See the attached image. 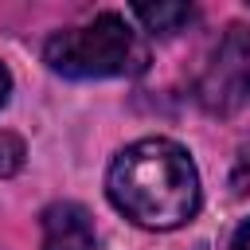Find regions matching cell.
Wrapping results in <instances>:
<instances>
[{
  "label": "cell",
  "mask_w": 250,
  "mask_h": 250,
  "mask_svg": "<svg viewBox=\"0 0 250 250\" xmlns=\"http://www.w3.org/2000/svg\"><path fill=\"white\" fill-rule=\"evenodd\" d=\"M109 203L148 230H172L199 211V172L184 145L145 137L113 156L105 172Z\"/></svg>",
  "instance_id": "6da1fadb"
},
{
  "label": "cell",
  "mask_w": 250,
  "mask_h": 250,
  "mask_svg": "<svg viewBox=\"0 0 250 250\" xmlns=\"http://www.w3.org/2000/svg\"><path fill=\"white\" fill-rule=\"evenodd\" d=\"M43 62L66 78H133L148 66V47L117 12H102L82 27L55 31Z\"/></svg>",
  "instance_id": "7a4b0ae2"
},
{
  "label": "cell",
  "mask_w": 250,
  "mask_h": 250,
  "mask_svg": "<svg viewBox=\"0 0 250 250\" xmlns=\"http://www.w3.org/2000/svg\"><path fill=\"white\" fill-rule=\"evenodd\" d=\"M195 98L207 113L230 117L250 102V27L230 23L211 51V62L203 66L195 82Z\"/></svg>",
  "instance_id": "3957f363"
},
{
  "label": "cell",
  "mask_w": 250,
  "mask_h": 250,
  "mask_svg": "<svg viewBox=\"0 0 250 250\" xmlns=\"http://www.w3.org/2000/svg\"><path fill=\"white\" fill-rule=\"evenodd\" d=\"M94 219L82 203H51L43 211V250H94Z\"/></svg>",
  "instance_id": "277c9868"
},
{
  "label": "cell",
  "mask_w": 250,
  "mask_h": 250,
  "mask_svg": "<svg viewBox=\"0 0 250 250\" xmlns=\"http://www.w3.org/2000/svg\"><path fill=\"white\" fill-rule=\"evenodd\" d=\"M133 16L152 35H176V31H184V23H191L195 8L191 4H137Z\"/></svg>",
  "instance_id": "5b68a950"
},
{
  "label": "cell",
  "mask_w": 250,
  "mask_h": 250,
  "mask_svg": "<svg viewBox=\"0 0 250 250\" xmlns=\"http://www.w3.org/2000/svg\"><path fill=\"white\" fill-rule=\"evenodd\" d=\"M23 168V141L16 133H0V176H16Z\"/></svg>",
  "instance_id": "8992f818"
},
{
  "label": "cell",
  "mask_w": 250,
  "mask_h": 250,
  "mask_svg": "<svg viewBox=\"0 0 250 250\" xmlns=\"http://www.w3.org/2000/svg\"><path fill=\"white\" fill-rule=\"evenodd\" d=\"M230 250H250V219L234 230V238H230Z\"/></svg>",
  "instance_id": "52a82bcc"
},
{
  "label": "cell",
  "mask_w": 250,
  "mask_h": 250,
  "mask_svg": "<svg viewBox=\"0 0 250 250\" xmlns=\"http://www.w3.org/2000/svg\"><path fill=\"white\" fill-rule=\"evenodd\" d=\"M8 90H12V74H8L4 66H0V105L8 102Z\"/></svg>",
  "instance_id": "ba28073f"
}]
</instances>
